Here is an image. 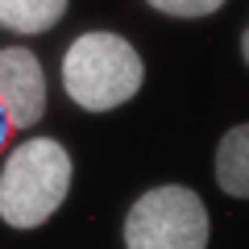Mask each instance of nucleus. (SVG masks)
<instances>
[{"mask_svg": "<svg viewBox=\"0 0 249 249\" xmlns=\"http://www.w3.org/2000/svg\"><path fill=\"white\" fill-rule=\"evenodd\" d=\"M145 62L121 34L91 29L62 54V88L83 112H112L142 91Z\"/></svg>", "mask_w": 249, "mask_h": 249, "instance_id": "nucleus-1", "label": "nucleus"}, {"mask_svg": "<svg viewBox=\"0 0 249 249\" xmlns=\"http://www.w3.org/2000/svg\"><path fill=\"white\" fill-rule=\"evenodd\" d=\"M71 191V154L54 137H29L0 170V220L9 229H37L62 208Z\"/></svg>", "mask_w": 249, "mask_h": 249, "instance_id": "nucleus-2", "label": "nucleus"}, {"mask_svg": "<svg viewBox=\"0 0 249 249\" xmlns=\"http://www.w3.org/2000/svg\"><path fill=\"white\" fill-rule=\"evenodd\" d=\"M129 249H204L208 208L191 187H154L124 216Z\"/></svg>", "mask_w": 249, "mask_h": 249, "instance_id": "nucleus-3", "label": "nucleus"}, {"mask_svg": "<svg viewBox=\"0 0 249 249\" xmlns=\"http://www.w3.org/2000/svg\"><path fill=\"white\" fill-rule=\"evenodd\" d=\"M0 104L13 129H34L46 116V71L25 46L0 50Z\"/></svg>", "mask_w": 249, "mask_h": 249, "instance_id": "nucleus-4", "label": "nucleus"}, {"mask_svg": "<svg viewBox=\"0 0 249 249\" xmlns=\"http://www.w3.org/2000/svg\"><path fill=\"white\" fill-rule=\"evenodd\" d=\"M216 183L232 199L249 196V124H237L220 137V145H216Z\"/></svg>", "mask_w": 249, "mask_h": 249, "instance_id": "nucleus-5", "label": "nucleus"}, {"mask_svg": "<svg viewBox=\"0 0 249 249\" xmlns=\"http://www.w3.org/2000/svg\"><path fill=\"white\" fill-rule=\"evenodd\" d=\"M71 0H0V25L9 34H46L67 17Z\"/></svg>", "mask_w": 249, "mask_h": 249, "instance_id": "nucleus-6", "label": "nucleus"}, {"mask_svg": "<svg viewBox=\"0 0 249 249\" xmlns=\"http://www.w3.org/2000/svg\"><path fill=\"white\" fill-rule=\"evenodd\" d=\"M150 9H158V13H166V17H208V13H216V9H224V0H145Z\"/></svg>", "mask_w": 249, "mask_h": 249, "instance_id": "nucleus-7", "label": "nucleus"}, {"mask_svg": "<svg viewBox=\"0 0 249 249\" xmlns=\"http://www.w3.org/2000/svg\"><path fill=\"white\" fill-rule=\"evenodd\" d=\"M9 129H13V124H9V116H4V104H0V145L9 142Z\"/></svg>", "mask_w": 249, "mask_h": 249, "instance_id": "nucleus-8", "label": "nucleus"}]
</instances>
